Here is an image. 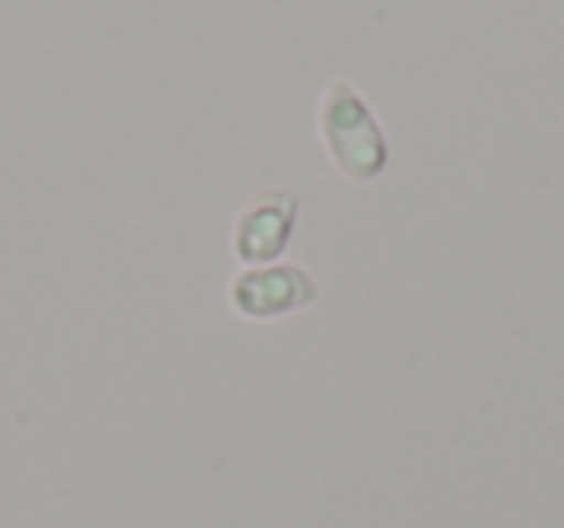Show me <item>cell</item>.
<instances>
[{
    "label": "cell",
    "instance_id": "cell-2",
    "mask_svg": "<svg viewBox=\"0 0 564 528\" xmlns=\"http://www.w3.org/2000/svg\"><path fill=\"white\" fill-rule=\"evenodd\" d=\"M317 297V286L299 266H263L243 271L232 282V305L243 317H279V312L302 309Z\"/></svg>",
    "mask_w": 564,
    "mask_h": 528
},
{
    "label": "cell",
    "instance_id": "cell-3",
    "mask_svg": "<svg viewBox=\"0 0 564 528\" xmlns=\"http://www.w3.org/2000/svg\"><path fill=\"white\" fill-rule=\"evenodd\" d=\"M294 217H299V197L294 194L271 189V194L256 197L236 224V255L243 263H267V258L282 255V248L291 243Z\"/></svg>",
    "mask_w": 564,
    "mask_h": 528
},
{
    "label": "cell",
    "instance_id": "cell-1",
    "mask_svg": "<svg viewBox=\"0 0 564 528\" xmlns=\"http://www.w3.org/2000/svg\"><path fill=\"white\" fill-rule=\"evenodd\" d=\"M322 135L329 155L356 182H371L387 166V140L364 97L348 81H333L322 101Z\"/></svg>",
    "mask_w": 564,
    "mask_h": 528
}]
</instances>
